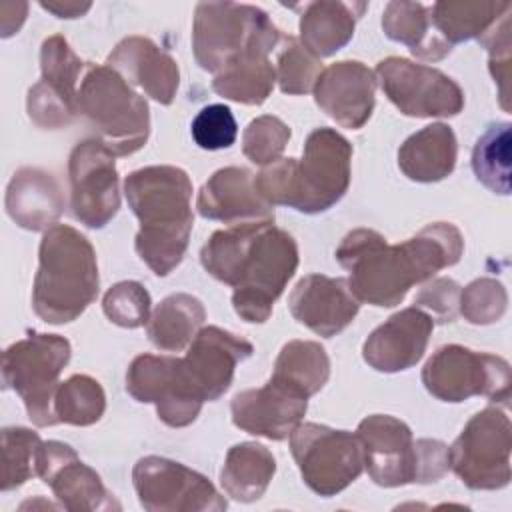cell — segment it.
<instances>
[{
	"instance_id": "6da1fadb",
	"label": "cell",
	"mask_w": 512,
	"mask_h": 512,
	"mask_svg": "<svg viewBox=\"0 0 512 512\" xmlns=\"http://www.w3.org/2000/svg\"><path fill=\"white\" fill-rule=\"evenodd\" d=\"M462 252V232L450 222H434L400 244H388L376 230L356 228L338 244L336 260L350 272L348 286L358 302L392 308L414 284L454 266Z\"/></svg>"
},
{
	"instance_id": "7a4b0ae2",
	"label": "cell",
	"mask_w": 512,
	"mask_h": 512,
	"mask_svg": "<svg viewBox=\"0 0 512 512\" xmlns=\"http://www.w3.org/2000/svg\"><path fill=\"white\" fill-rule=\"evenodd\" d=\"M204 270L234 288V312L252 324L270 318L274 302L298 268V244L274 220L216 230L200 250Z\"/></svg>"
},
{
	"instance_id": "3957f363",
	"label": "cell",
	"mask_w": 512,
	"mask_h": 512,
	"mask_svg": "<svg viewBox=\"0 0 512 512\" xmlns=\"http://www.w3.org/2000/svg\"><path fill=\"white\" fill-rule=\"evenodd\" d=\"M124 194L140 220L138 256L156 276H168L182 262L194 224L190 176L178 166H146L126 176Z\"/></svg>"
},
{
	"instance_id": "277c9868",
	"label": "cell",
	"mask_w": 512,
	"mask_h": 512,
	"mask_svg": "<svg viewBox=\"0 0 512 512\" xmlns=\"http://www.w3.org/2000/svg\"><path fill=\"white\" fill-rule=\"evenodd\" d=\"M352 144L332 128L308 134L302 158H280L254 176L258 194L272 206L304 214L332 208L350 186Z\"/></svg>"
},
{
	"instance_id": "5b68a950",
	"label": "cell",
	"mask_w": 512,
	"mask_h": 512,
	"mask_svg": "<svg viewBox=\"0 0 512 512\" xmlns=\"http://www.w3.org/2000/svg\"><path fill=\"white\" fill-rule=\"evenodd\" d=\"M98 260L90 240L76 228H48L38 248L32 308L48 324L76 320L98 296Z\"/></svg>"
},
{
	"instance_id": "8992f818",
	"label": "cell",
	"mask_w": 512,
	"mask_h": 512,
	"mask_svg": "<svg viewBox=\"0 0 512 512\" xmlns=\"http://www.w3.org/2000/svg\"><path fill=\"white\" fill-rule=\"evenodd\" d=\"M356 436L362 446L364 466L378 486L430 484L440 480L450 468L444 442L430 438L414 440L410 426L394 416H366L358 424Z\"/></svg>"
},
{
	"instance_id": "52a82bcc",
	"label": "cell",
	"mask_w": 512,
	"mask_h": 512,
	"mask_svg": "<svg viewBox=\"0 0 512 512\" xmlns=\"http://www.w3.org/2000/svg\"><path fill=\"white\" fill-rule=\"evenodd\" d=\"M280 38V30L258 6L236 2L196 4L192 50L206 72L218 74L230 62L248 54L268 56Z\"/></svg>"
},
{
	"instance_id": "ba28073f",
	"label": "cell",
	"mask_w": 512,
	"mask_h": 512,
	"mask_svg": "<svg viewBox=\"0 0 512 512\" xmlns=\"http://www.w3.org/2000/svg\"><path fill=\"white\" fill-rule=\"evenodd\" d=\"M78 112L114 156H130L148 140V102L110 66H86L78 88Z\"/></svg>"
},
{
	"instance_id": "9c48e42d",
	"label": "cell",
	"mask_w": 512,
	"mask_h": 512,
	"mask_svg": "<svg viewBox=\"0 0 512 512\" xmlns=\"http://www.w3.org/2000/svg\"><path fill=\"white\" fill-rule=\"evenodd\" d=\"M70 342L58 334L32 332L10 344L2 354L4 388L14 390L28 412V418L44 428L54 426V394L58 376L70 362Z\"/></svg>"
},
{
	"instance_id": "30bf717a",
	"label": "cell",
	"mask_w": 512,
	"mask_h": 512,
	"mask_svg": "<svg viewBox=\"0 0 512 512\" xmlns=\"http://www.w3.org/2000/svg\"><path fill=\"white\" fill-rule=\"evenodd\" d=\"M422 384L442 402L456 404L472 396H486L490 402L508 404L512 376L510 364L502 356L446 344L424 364Z\"/></svg>"
},
{
	"instance_id": "8fae6325",
	"label": "cell",
	"mask_w": 512,
	"mask_h": 512,
	"mask_svg": "<svg viewBox=\"0 0 512 512\" xmlns=\"http://www.w3.org/2000/svg\"><path fill=\"white\" fill-rule=\"evenodd\" d=\"M512 428L504 410L488 406L474 414L448 448V464L472 490L510 484Z\"/></svg>"
},
{
	"instance_id": "7c38bea8",
	"label": "cell",
	"mask_w": 512,
	"mask_h": 512,
	"mask_svg": "<svg viewBox=\"0 0 512 512\" xmlns=\"http://www.w3.org/2000/svg\"><path fill=\"white\" fill-rule=\"evenodd\" d=\"M290 450L306 486L328 498L348 488L364 470L358 436L304 422L290 434Z\"/></svg>"
},
{
	"instance_id": "4fadbf2b",
	"label": "cell",
	"mask_w": 512,
	"mask_h": 512,
	"mask_svg": "<svg viewBox=\"0 0 512 512\" xmlns=\"http://www.w3.org/2000/svg\"><path fill=\"white\" fill-rule=\"evenodd\" d=\"M126 390L136 402L154 404L158 418L172 428L192 424L206 402L184 358L174 356H136L126 372Z\"/></svg>"
},
{
	"instance_id": "5bb4252c",
	"label": "cell",
	"mask_w": 512,
	"mask_h": 512,
	"mask_svg": "<svg viewBox=\"0 0 512 512\" xmlns=\"http://www.w3.org/2000/svg\"><path fill=\"white\" fill-rule=\"evenodd\" d=\"M132 484L148 512H222L224 496L200 472L162 458L144 456L134 464Z\"/></svg>"
},
{
	"instance_id": "9a60e30c",
	"label": "cell",
	"mask_w": 512,
	"mask_h": 512,
	"mask_svg": "<svg viewBox=\"0 0 512 512\" xmlns=\"http://www.w3.org/2000/svg\"><path fill=\"white\" fill-rule=\"evenodd\" d=\"M376 82L388 100L414 118H450L462 112L464 92L442 70L388 56L376 64Z\"/></svg>"
},
{
	"instance_id": "2e32d148",
	"label": "cell",
	"mask_w": 512,
	"mask_h": 512,
	"mask_svg": "<svg viewBox=\"0 0 512 512\" xmlns=\"http://www.w3.org/2000/svg\"><path fill=\"white\" fill-rule=\"evenodd\" d=\"M70 210L88 228H104L120 208L114 154L98 140H80L68 158Z\"/></svg>"
},
{
	"instance_id": "e0dca14e",
	"label": "cell",
	"mask_w": 512,
	"mask_h": 512,
	"mask_svg": "<svg viewBox=\"0 0 512 512\" xmlns=\"http://www.w3.org/2000/svg\"><path fill=\"white\" fill-rule=\"evenodd\" d=\"M40 80L28 90L30 120L46 130L66 128L78 112V78L84 62L60 34L48 36L40 48Z\"/></svg>"
},
{
	"instance_id": "ac0fdd59",
	"label": "cell",
	"mask_w": 512,
	"mask_h": 512,
	"mask_svg": "<svg viewBox=\"0 0 512 512\" xmlns=\"http://www.w3.org/2000/svg\"><path fill=\"white\" fill-rule=\"evenodd\" d=\"M38 476L48 484L56 500L72 512L78 510H120V502L110 494L96 470L86 466L76 450L64 442H42L38 456Z\"/></svg>"
},
{
	"instance_id": "d6986e66",
	"label": "cell",
	"mask_w": 512,
	"mask_h": 512,
	"mask_svg": "<svg viewBox=\"0 0 512 512\" xmlns=\"http://www.w3.org/2000/svg\"><path fill=\"white\" fill-rule=\"evenodd\" d=\"M376 74L358 60H340L320 72L314 84L318 108L342 128H362L374 110Z\"/></svg>"
},
{
	"instance_id": "ffe728a7",
	"label": "cell",
	"mask_w": 512,
	"mask_h": 512,
	"mask_svg": "<svg viewBox=\"0 0 512 512\" xmlns=\"http://www.w3.org/2000/svg\"><path fill=\"white\" fill-rule=\"evenodd\" d=\"M434 320L418 306L392 314L366 338L364 362L378 372H402L420 362L426 352Z\"/></svg>"
},
{
	"instance_id": "44dd1931",
	"label": "cell",
	"mask_w": 512,
	"mask_h": 512,
	"mask_svg": "<svg viewBox=\"0 0 512 512\" xmlns=\"http://www.w3.org/2000/svg\"><path fill=\"white\" fill-rule=\"evenodd\" d=\"M308 398L274 382L242 390L232 398V422L240 430L268 440H286L302 422Z\"/></svg>"
},
{
	"instance_id": "7402d4cb",
	"label": "cell",
	"mask_w": 512,
	"mask_h": 512,
	"mask_svg": "<svg viewBox=\"0 0 512 512\" xmlns=\"http://www.w3.org/2000/svg\"><path fill=\"white\" fill-rule=\"evenodd\" d=\"M288 308L292 316L318 336L332 338L340 334L360 310L348 280L324 274H308L294 286Z\"/></svg>"
},
{
	"instance_id": "603a6c76",
	"label": "cell",
	"mask_w": 512,
	"mask_h": 512,
	"mask_svg": "<svg viewBox=\"0 0 512 512\" xmlns=\"http://www.w3.org/2000/svg\"><path fill=\"white\" fill-rule=\"evenodd\" d=\"M252 352L248 340L218 326H204L188 344L184 364L202 398L214 402L230 388L236 366Z\"/></svg>"
},
{
	"instance_id": "cb8c5ba5",
	"label": "cell",
	"mask_w": 512,
	"mask_h": 512,
	"mask_svg": "<svg viewBox=\"0 0 512 512\" xmlns=\"http://www.w3.org/2000/svg\"><path fill=\"white\" fill-rule=\"evenodd\" d=\"M196 208L202 218L226 224L274 220V208L258 194L252 172L240 166L216 170L202 184Z\"/></svg>"
},
{
	"instance_id": "d4e9b609",
	"label": "cell",
	"mask_w": 512,
	"mask_h": 512,
	"mask_svg": "<svg viewBox=\"0 0 512 512\" xmlns=\"http://www.w3.org/2000/svg\"><path fill=\"white\" fill-rule=\"evenodd\" d=\"M106 66L114 68L128 84L142 88L158 104H172L180 70L176 60L146 36H128L108 54Z\"/></svg>"
},
{
	"instance_id": "484cf974",
	"label": "cell",
	"mask_w": 512,
	"mask_h": 512,
	"mask_svg": "<svg viewBox=\"0 0 512 512\" xmlns=\"http://www.w3.org/2000/svg\"><path fill=\"white\" fill-rule=\"evenodd\" d=\"M64 210V198L50 172L20 168L6 188V212L26 230H48L56 226Z\"/></svg>"
},
{
	"instance_id": "4316f807",
	"label": "cell",
	"mask_w": 512,
	"mask_h": 512,
	"mask_svg": "<svg viewBox=\"0 0 512 512\" xmlns=\"http://www.w3.org/2000/svg\"><path fill=\"white\" fill-rule=\"evenodd\" d=\"M366 8V2H306L300 14L302 46L318 60L332 56L352 40Z\"/></svg>"
},
{
	"instance_id": "83f0119b",
	"label": "cell",
	"mask_w": 512,
	"mask_h": 512,
	"mask_svg": "<svg viewBox=\"0 0 512 512\" xmlns=\"http://www.w3.org/2000/svg\"><path fill=\"white\" fill-rule=\"evenodd\" d=\"M458 142L448 124L436 122L414 132L398 150V166L414 182H438L454 172Z\"/></svg>"
},
{
	"instance_id": "f1b7e54d",
	"label": "cell",
	"mask_w": 512,
	"mask_h": 512,
	"mask_svg": "<svg viewBox=\"0 0 512 512\" xmlns=\"http://www.w3.org/2000/svg\"><path fill=\"white\" fill-rule=\"evenodd\" d=\"M384 34L408 46L422 60H442L452 52V46L434 30L430 8L420 2H388L382 14Z\"/></svg>"
},
{
	"instance_id": "f546056e",
	"label": "cell",
	"mask_w": 512,
	"mask_h": 512,
	"mask_svg": "<svg viewBox=\"0 0 512 512\" xmlns=\"http://www.w3.org/2000/svg\"><path fill=\"white\" fill-rule=\"evenodd\" d=\"M274 472L276 460L264 444L240 442L226 454L220 470V484L230 498L238 502H254L264 496Z\"/></svg>"
},
{
	"instance_id": "4dcf8cb0",
	"label": "cell",
	"mask_w": 512,
	"mask_h": 512,
	"mask_svg": "<svg viewBox=\"0 0 512 512\" xmlns=\"http://www.w3.org/2000/svg\"><path fill=\"white\" fill-rule=\"evenodd\" d=\"M206 320L204 304L186 292L166 296L150 314L146 332L150 342L166 352L184 350Z\"/></svg>"
},
{
	"instance_id": "1f68e13d",
	"label": "cell",
	"mask_w": 512,
	"mask_h": 512,
	"mask_svg": "<svg viewBox=\"0 0 512 512\" xmlns=\"http://www.w3.org/2000/svg\"><path fill=\"white\" fill-rule=\"evenodd\" d=\"M330 376V358L318 342L290 340L282 346L270 380L310 398L324 388Z\"/></svg>"
},
{
	"instance_id": "d6a6232c",
	"label": "cell",
	"mask_w": 512,
	"mask_h": 512,
	"mask_svg": "<svg viewBox=\"0 0 512 512\" xmlns=\"http://www.w3.org/2000/svg\"><path fill=\"white\" fill-rule=\"evenodd\" d=\"M430 22L434 30L450 44L480 38L490 26L510 12V2H434Z\"/></svg>"
},
{
	"instance_id": "836d02e7",
	"label": "cell",
	"mask_w": 512,
	"mask_h": 512,
	"mask_svg": "<svg viewBox=\"0 0 512 512\" xmlns=\"http://www.w3.org/2000/svg\"><path fill=\"white\" fill-rule=\"evenodd\" d=\"M276 82V68L268 56L248 54L230 62L212 80V90L226 100L260 106L270 96Z\"/></svg>"
},
{
	"instance_id": "e575fe53",
	"label": "cell",
	"mask_w": 512,
	"mask_h": 512,
	"mask_svg": "<svg viewBox=\"0 0 512 512\" xmlns=\"http://www.w3.org/2000/svg\"><path fill=\"white\" fill-rule=\"evenodd\" d=\"M510 122H496L476 140L472 150V170L488 190L494 194H510Z\"/></svg>"
},
{
	"instance_id": "d590c367",
	"label": "cell",
	"mask_w": 512,
	"mask_h": 512,
	"mask_svg": "<svg viewBox=\"0 0 512 512\" xmlns=\"http://www.w3.org/2000/svg\"><path fill=\"white\" fill-rule=\"evenodd\" d=\"M56 424L90 426L96 424L106 410V394L98 380L88 374H74L60 382L54 394Z\"/></svg>"
},
{
	"instance_id": "8d00e7d4",
	"label": "cell",
	"mask_w": 512,
	"mask_h": 512,
	"mask_svg": "<svg viewBox=\"0 0 512 512\" xmlns=\"http://www.w3.org/2000/svg\"><path fill=\"white\" fill-rule=\"evenodd\" d=\"M40 448L42 440L30 428L8 426L2 430V492L14 490L28 482L32 476H38Z\"/></svg>"
},
{
	"instance_id": "74e56055",
	"label": "cell",
	"mask_w": 512,
	"mask_h": 512,
	"mask_svg": "<svg viewBox=\"0 0 512 512\" xmlns=\"http://www.w3.org/2000/svg\"><path fill=\"white\" fill-rule=\"evenodd\" d=\"M322 72V64L316 56H312L298 38L286 36L284 44L278 52L276 80L284 94H306L314 90L316 78Z\"/></svg>"
},
{
	"instance_id": "f35d334b",
	"label": "cell",
	"mask_w": 512,
	"mask_h": 512,
	"mask_svg": "<svg viewBox=\"0 0 512 512\" xmlns=\"http://www.w3.org/2000/svg\"><path fill=\"white\" fill-rule=\"evenodd\" d=\"M290 134L288 124H284L278 116H258L244 128L242 152L250 162L268 166L280 158Z\"/></svg>"
},
{
	"instance_id": "ab89813d",
	"label": "cell",
	"mask_w": 512,
	"mask_h": 512,
	"mask_svg": "<svg viewBox=\"0 0 512 512\" xmlns=\"http://www.w3.org/2000/svg\"><path fill=\"white\" fill-rule=\"evenodd\" d=\"M150 304L148 290L134 280L114 284L102 298L106 318L122 328L144 326L150 318Z\"/></svg>"
},
{
	"instance_id": "60d3db41",
	"label": "cell",
	"mask_w": 512,
	"mask_h": 512,
	"mask_svg": "<svg viewBox=\"0 0 512 512\" xmlns=\"http://www.w3.org/2000/svg\"><path fill=\"white\" fill-rule=\"evenodd\" d=\"M508 306V294L502 282L494 278H478L460 290L458 312L470 324L498 322Z\"/></svg>"
},
{
	"instance_id": "b9f144b4",
	"label": "cell",
	"mask_w": 512,
	"mask_h": 512,
	"mask_svg": "<svg viewBox=\"0 0 512 512\" xmlns=\"http://www.w3.org/2000/svg\"><path fill=\"white\" fill-rule=\"evenodd\" d=\"M190 132L200 148L222 150L234 144L238 126L232 110L226 104H210L194 116Z\"/></svg>"
},
{
	"instance_id": "7bdbcfd3",
	"label": "cell",
	"mask_w": 512,
	"mask_h": 512,
	"mask_svg": "<svg viewBox=\"0 0 512 512\" xmlns=\"http://www.w3.org/2000/svg\"><path fill=\"white\" fill-rule=\"evenodd\" d=\"M478 42L488 50V66L494 82L498 84V96H500V106L508 112L510 110V94H508V84H510V12H506L500 20H496L490 30H486Z\"/></svg>"
},
{
	"instance_id": "ee69618b",
	"label": "cell",
	"mask_w": 512,
	"mask_h": 512,
	"mask_svg": "<svg viewBox=\"0 0 512 512\" xmlns=\"http://www.w3.org/2000/svg\"><path fill=\"white\" fill-rule=\"evenodd\" d=\"M460 286L452 278H436L426 284L414 298V306L432 316L434 322H452L458 316Z\"/></svg>"
},
{
	"instance_id": "f6af8a7d",
	"label": "cell",
	"mask_w": 512,
	"mask_h": 512,
	"mask_svg": "<svg viewBox=\"0 0 512 512\" xmlns=\"http://www.w3.org/2000/svg\"><path fill=\"white\" fill-rule=\"evenodd\" d=\"M40 6L58 18H80L90 10L92 4L78 2V0H48V2L42 0Z\"/></svg>"
}]
</instances>
